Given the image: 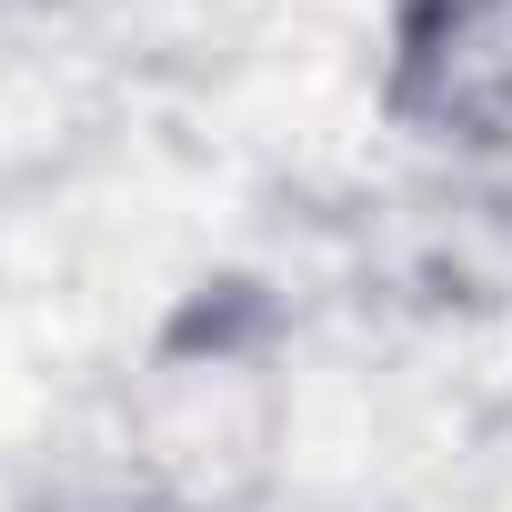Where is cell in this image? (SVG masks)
Returning <instances> with one entry per match:
<instances>
[{"mask_svg":"<svg viewBox=\"0 0 512 512\" xmlns=\"http://www.w3.org/2000/svg\"><path fill=\"white\" fill-rule=\"evenodd\" d=\"M422 71L452 141H512V0H442Z\"/></svg>","mask_w":512,"mask_h":512,"instance_id":"cell-1","label":"cell"}]
</instances>
